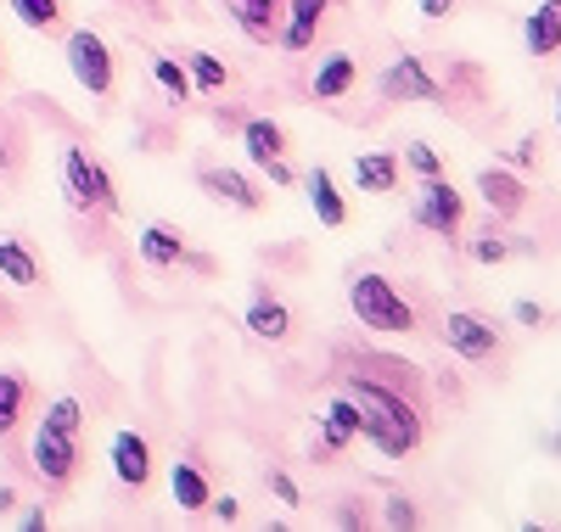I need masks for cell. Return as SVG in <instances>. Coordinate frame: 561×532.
I'll return each mask as SVG.
<instances>
[{
    "instance_id": "6da1fadb",
    "label": "cell",
    "mask_w": 561,
    "mask_h": 532,
    "mask_svg": "<svg viewBox=\"0 0 561 532\" xmlns=\"http://www.w3.org/2000/svg\"><path fill=\"white\" fill-rule=\"evenodd\" d=\"M348 398L359 404V438L377 454L404 460L427 438V415H421L415 398H404V386L377 381V375H348Z\"/></svg>"
},
{
    "instance_id": "7a4b0ae2",
    "label": "cell",
    "mask_w": 561,
    "mask_h": 532,
    "mask_svg": "<svg viewBox=\"0 0 561 532\" xmlns=\"http://www.w3.org/2000/svg\"><path fill=\"white\" fill-rule=\"evenodd\" d=\"M348 309L365 331H382V336H399V331H415V303L399 292V286L377 269H365L348 280Z\"/></svg>"
},
{
    "instance_id": "3957f363",
    "label": "cell",
    "mask_w": 561,
    "mask_h": 532,
    "mask_svg": "<svg viewBox=\"0 0 561 532\" xmlns=\"http://www.w3.org/2000/svg\"><path fill=\"white\" fill-rule=\"evenodd\" d=\"M62 190H68V203L79 213H118V190H113V174L90 158L84 147H68L62 152Z\"/></svg>"
},
{
    "instance_id": "277c9868",
    "label": "cell",
    "mask_w": 561,
    "mask_h": 532,
    "mask_svg": "<svg viewBox=\"0 0 561 532\" xmlns=\"http://www.w3.org/2000/svg\"><path fill=\"white\" fill-rule=\"evenodd\" d=\"M28 460H34V471L45 476V488H68L73 471H79V431H73V426H57L51 415H45L39 431H34Z\"/></svg>"
},
{
    "instance_id": "5b68a950",
    "label": "cell",
    "mask_w": 561,
    "mask_h": 532,
    "mask_svg": "<svg viewBox=\"0 0 561 532\" xmlns=\"http://www.w3.org/2000/svg\"><path fill=\"white\" fill-rule=\"evenodd\" d=\"M410 219L421 224V230H433V235H460V224H466V197L444 180V174H433V180H421V190H415V208H410Z\"/></svg>"
},
{
    "instance_id": "8992f818",
    "label": "cell",
    "mask_w": 561,
    "mask_h": 532,
    "mask_svg": "<svg viewBox=\"0 0 561 532\" xmlns=\"http://www.w3.org/2000/svg\"><path fill=\"white\" fill-rule=\"evenodd\" d=\"M68 73H73L79 90H90V95H113L118 68H113L107 39L90 34V28H73V34H68Z\"/></svg>"
},
{
    "instance_id": "52a82bcc",
    "label": "cell",
    "mask_w": 561,
    "mask_h": 532,
    "mask_svg": "<svg viewBox=\"0 0 561 532\" xmlns=\"http://www.w3.org/2000/svg\"><path fill=\"white\" fill-rule=\"evenodd\" d=\"M444 348L460 354L466 365H483L500 354V331L483 314H444Z\"/></svg>"
},
{
    "instance_id": "ba28073f",
    "label": "cell",
    "mask_w": 561,
    "mask_h": 532,
    "mask_svg": "<svg viewBox=\"0 0 561 532\" xmlns=\"http://www.w3.org/2000/svg\"><path fill=\"white\" fill-rule=\"evenodd\" d=\"M382 102H444V84L427 73L421 57H399L388 73H382Z\"/></svg>"
},
{
    "instance_id": "9c48e42d",
    "label": "cell",
    "mask_w": 561,
    "mask_h": 532,
    "mask_svg": "<svg viewBox=\"0 0 561 532\" xmlns=\"http://www.w3.org/2000/svg\"><path fill=\"white\" fill-rule=\"evenodd\" d=\"M107 460H113V476L124 482V488H147V482H152V443L147 438H140V431H113V443H107Z\"/></svg>"
},
{
    "instance_id": "30bf717a",
    "label": "cell",
    "mask_w": 561,
    "mask_h": 532,
    "mask_svg": "<svg viewBox=\"0 0 561 532\" xmlns=\"http://www.w3.org/2000/svg\"><path fill=\"white\" fill-rule=\"evenodd\" d=\"M280 7H287V23H280L275 45H280L287 57H304L309 45H314V34H320L325 7H332V0H280Z\"/></svg>"
},
{
    "instance_id": "8fae6325",
    "label": "cell",
    "mask_w": 561,
    "mask_h": 532,
    "mask_svg": "<svg viewBox=\"0 0 561 532\" xmlns=\"http://www.w3.org/2000/svg\"><path fill=\"white\" fill-rule=\"evenodd\" d=\"M242 325L259 336V343H287V336H293V309L280 303L270 286H259V292L248 298V320Z\"/></svg>"
},
{
    "instance_id": "7c38bea8",
    "label": "cell",
    "mask_w": 561,
    "mask_h": 532,
    "mask_svg": "<svg viewBox=\"0 0 561 532\" xmlns=\"http://www.w3.org/2000/svg\"><path fill=\"white\" fill-rule=\"evenodd\" d=\"M399 174H404V158L388 152V147L354 158V185L370 190V197H393V190H399Z\"/></svg>"
},
{
    "instance_id": "4fadbf2b",
    "label": "cell",
    "mask_w": 561,
    "mask_h": 532,
    "mask_svg": "<svg viewBox=\"0 0 561 532\" xmlns=\"http://www.w3.org/2000/svg\"><path fill=\"white\" fill-rule=\"evenodd\" d=\"M304 190H309V208H314V219L325 224V230H343L348 224V203H343V190H337V180H332V169H309L304 174Z\"/></svg>"
},
{
    "instance_id": "5bb4252c",
    "label": "cell",
    "mask_w": 561,
    "mask_h": 532,
    "mask_svg": "<svg viewBox=\"0 0 561 532\" xmlns=\"http://www.w3.org/2000/svg\"><path fill=\"white\" fill-rule=\"evenodd\" d=\"M135 253L140 264H152V269H174V264H192V253H185V235L174 224H147L135 235Z\"/></svg>"
},
{
    "instance_id": "9a60e30c",
    "label": "cell",
    "mask_w": 561,
    "mask_h": 532,
    "mask_svg": "<svg viewBox=\"0 0 561 532\" xmlns=\"http://www.w3.org/2000/svg\"><path fill=\"white\" fill-rule=\"evenodd\" d=\"M225 12H230V23H237L253 45H275V34H280V23H275L280 0H225Z\"/></svg>"
},
{
    "instance_id": "2e32d148",
    "label": "cell",
    "mask_w": 561,
    "mask_h": 532,
    "mask_svg": "<svg viewBox=\"0 0 561 532\" xmlns=\"http://www.w3.org/2000/svg\"><path fill=\"white\" fill-rule=\"evenodd\" d=\"M478 190H483V203H489L500 219H517L523 203H528V185L511 174V169H483V174H478Z\"/></svg>"
},
{
    "instance_id": "e0dca14e",
    "label": "cell",
    "mask_w": 561,
    "mask_h": 532,
    "mask_svg": "<svg viewBox=\"0 0 561 532\" xmlns=\"http://www.w3.org/2000/svg\"><path fill=\"white\" fill-rule=\"evenodd\" d=\"M348 443H359V404L337 398V404H325V415H320V454H343Z\"/></svg>"
},
{
    "instance_id": "ac0fdd59",
    "label": "cell",
    "mask_w": 561,
    "mask_h": 532,
    "mask_svg": "<svg viewBox=\"0 0 561 532\" xmlns=\"http://www.w3.org/2000/svg\"><path fill=\"white\" fill-rule=\"evenodd\" d=\"M359 84V62L348 57V51H332V57H320V68H314V102H343V95Z\"/></svg>"
},
{
    "instance_id": "d6986e66",
    "label": "cell",
    "mask_w": 561,
    "mask_h": 532,
    "mask_svg": "<svg viewBox=\"0 0 561 532\" xmlns=\"http://www.w3.org/2000/svg\"><path fill=\"white\" fill-rule=\"evenodd\" d=\"M203 185H208L214 203H230V208H242V213H259V208H264V197L253 190V180L237 174V169H203Z\"/></svg>"
},
{
    "instance_id": "ffe728a7",
    "label": "cell",
    "mask_w": 561,
    "mask_h": 532,
    "mask_svg": "<svg viewBox=\"0 0 561 532\" xmlns=\"http://www.w3.org/2000/svg\"><path fill=\"white\" fill-rule=\"evenodd\" d=\"M169 494H174L180 510H208L214 505V488H208V476H203L197 460H174L169 465Z\"/></svg>"
},
{
    "instance_id": "44dd1931",
    "label": "cell",
    "mask_w": 561,
    "mask_h": 532,
    "mask_svg": "<svg viewBox=\"0 0 561 532\" xmlns=\"http://www.w3.org/2000/svg\"><path fill=\"white\" fill-rule=\"evenodd\" d=\"M523 39H528L534 57H556V51H561V0H545L539 12H528Z\"/></svg>"
},
{
    "instance_id": "7402d4cb",
    "label": "cell",
    "mask_w": 561,
    "mask_h": 532,
    "mask_svg": "<svg viewBox=\"0 0 561 532\" xmlns=\"http://www.w3.org/2000/svg\"><path fill=\"white\" fill-rule=\"evenodd\" d=\"M242 147H248L253 163L287 158V129H280L275 118H248V124H242Z\"/></svg>"
},
{
    "instance_id": "603a6c76",
    "label": "cell",
    "mask_w": 561,
    "mask_h": 532,
    "mask_svg": "<svg viewBox=\"0 0 561 532\" xmlns=\"http://www.w3.org/2000/svg\"><path fill=\"white\" fill-rule=\"evenodd\" d=\"M0 280H12V286H39V258L28 253V241L0 235Z\"/></svg>"
},
{
    "instance_id": "cb8c5ba5",
    "label": "cell",
    "mask_w": 561,
    "mask_h": 532,
    "mask_svg": "<svg viewBox=\"0 0 561 532\" xmlns=\"http://www.w3.org/2000/svg\"><path fill=\"white\" fill-rule=\"evenodd\" d=\"M23 409H28V381L18 370H0V438H12L23 426Z\"/></svg>"
},
{
    "instance_id": "d4e9b609",
    "label": "cell",
    "mask_w": 561,
    "mask_h": 532,
    "mask_svg": "<svg viewBox=\"0 0 561 532\" xmlns=\"http://www.w3.org/2000/svg\"><path fill=\"white\" fill-rule=\"evenodd\" d=\"M7 7H12V18H18L23 28H34V34L62 28V0H7Z\"/></svg>"
},
{
    "instance_id": "484cf974",
    "label": "cell",
    "mask_w": 561,
    "mask_h": 532,
    "mask_svg": "<svg viewBox=\"0 0 561 532\" xmlns=\"http://www.w3.org/2000/svg\"><path fill=\"white\" fill-rule=\"evenodd\" d=\"M152 79H158V90L169 95V102H192V95H197L192 68H180L174 57H152Z\"/></svg>"
},
{
    "instance_id": "4316f807",
    "label": "cell",
    "mask_w": 561,
    "mask_h": 532,
    "mask_svg": "<svg viewBox=\"0 0 561 532\" xmlns=\"http://www.w3.org/2000/svg\"><path fill=\"white\" fill-rule=\"evenodd\" d=\"M185 68H192V84L197 90H225V79H230V68L214 51H192V62H185Z\"/></svg>"
},
{
    "instance_id": "83f0119b",
    "label": "cell",
    "mask_w": 561,
    "mask_h": 532,
    "mask_svg": "<svg viewBox=\"0 0 561 532\" xmlns=\"http://www.w3.org/2000/svg\"><path fill=\"white\" fill-rule=\"evenodd\" d=\"M404 169L421 174V180H433V174H444V158L427 147V140H410V147H404Z\"/></svg>"
},
{
    "instance_id": "f1b7e54d",
    "label": "cell",
    "mask_w": 561,
    "mask_h": 532,
    "mask_svg": "<svg viewBox=\"0 0 561 532\" xmlns=\"http://www.w3.org/2000/svg\"><path fill=\"white\" fill-rule=\"evenodd\" d=\"M472 258H478V264H505V258H511V241L489 230V235H478V241H472Z\"/></svg>"
},
{
    "instance_id": "f546056e",
    "label": "cell",
    "mask_w": 561,
    "mask_h": 532,
    "mask_svg": "<svg viewBox=\"0 0 561 532\" xmlns=\"http://www.w3.org/2000/svg\"><path fill=\"white\" fill-rule=\"evenodd\" d=\"M270 494H275L280 505H287V510H298V505H304V494H298V482H293L287 471H270Z\"/></svg>"
},
{
    "instance_id": "4dcf8cb0",
    "label": "cell",
    "mask_w": 561,
    "mask_h": 532,
    "mask_svg": "<svg viewBox=\"0 0 561 532\" xmlns=\"http://www.w3.org/2000/svg\"><path fill=\"white\" fill-rule=\"evenodd\" d=\"M382 521H388V527H415L421 516H415V505H410V499H388V516H382Z\"/></svg>"
},
{
    "instance_id": "1f68e13d",
    "label": "cell",
    "mask_w": 561,
    "mask_h": 532,
    "mask_svg": "<svg viewBox=\"0 0 561 532\" xmlns=\"http://www.w3.org/2000/svg\"><path fill=\"white\" fill-rule=\"evenodd\" d=\"M455 7H460V0H415V12L427 18V23H444V18H449Z\"/></svg>"
},
{
    "instance_id": "d6a6232c",
    "label": "cell",
    "mask_w": 561,
    "mask_h": 532,
    "mask_svg": "<svg viewBox=\"0 0 561 532\" xmlns=\"http://www.w3.org/2000/svg\"><path fill=\"white\" fill-rule=\"evenodd\" d=\"M511 163H517V169H534V163H539V135H523L517 152H511Z\"/></svg>"
},
{
    "instance_id": "836d02e7",
    "label": "cell",
    "mask_w": 561,
    "mask_h": 532,
    "mask_svg": "<svg viewBox=\"0 0 561 532\" xmlns=\"http://www.w3.org/2000/svg\"><path fill=\"white\" fill-rule=\"evenodd\" d=\"M259 169H264V180H270V185H293V180H298L287 158H270V163H259Z\"/></svg>"
},
{
    "instance_id": "e575fe53",
    "label": "cell",
    "mask_w": 561,
    "mask_h": 532,
    "mask_svg": "<svg viewBox=\"0 0 561 532\" xmlns=\"http://www.w3.org/2000/svg\"><path fill=\"white\" fill-rule=\"evenodd\" d=\"M511 314H517V320H523V325H534V331H539V325H545V309H539V303H528V298H523V303H517V309H511Z\"/></svg>"
},
{
    "instance_id": "d590c367",
    "label": "cell",
    "mask_w": 561,
    "mask_h": 532,
    "mask_svg": "<svg viewBox=\"0 0 561 532\" xmlns=\"http://www.w3.org/2000/svg\"><path fill=\"white\" fill-rule=\"evenodd\" d=\"M208 510H214L219 521H237V516H242V505H237V499H230V494H225V499H214Z\"/></svg>"
},
{
    "instance_id": "8d00e7d4",
    "label": "cell",
    "mask_w": 561,
    "mask_h": 532,
    "mask_svg": "<svg viewBox=\"0 0 561 532\" xmlns=\"http://www.w3.org/2000/svg\"><path fill=\"white\" fill-rule=\"evenodd\" d=\"M12 505H18V494H12V488H0V516H7Z\"/></svg>"
},
{
    "instance_id": "74e56055",
    "label": "cell",
    "mask_w": 561,
    "mask_h": 532,
    "mask_svg": "<svg viewBox=\"0 0 561 532\" xmlns=\"http://www.w3.org/2000/svg\"><path fill=\"white\" fill-rule=\"evenodd\" d=\"M556 124H561V95H556Z\"/></svg>"
},
{
    "instance_id": "f35d334b",
    "label": "cell",
    "mask_w": 561,
    "mask_h": 532,
    "mask_svg": "<svg viewBox=\"0 0 561 532\" xmlns=\"http://www.w3.org/2000/svg\"><path fill=\"white\" fill-rule=\"evenodd\" d=\"M556 449H561V426H556Z\"/></svg>"
}]
</instances>
